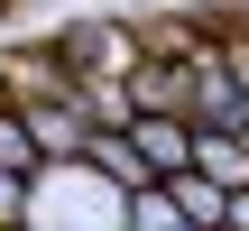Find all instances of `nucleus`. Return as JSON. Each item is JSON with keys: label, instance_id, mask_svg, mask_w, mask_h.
I'll return each mask as SVG.
<instances>
[{"label": "nucleus", "instance_id": "obj_1", "mask_svg": "<svg viewBox=\"0 0 249 231\" xmlns=\"http://www.w3.org/2000/svg\"><path fill=\"white\" fill-rule=\"evenodd\" d=\"M28 231H129V194L111 176H92L83 157L74 167H37L28 185Z\"/></svg>", "mask_w": 249, "mask_h": 231}, {"label": "nucleus", "instance_id": "obj_2", "mask_svg": "<svg viewBox=\"0 0 249 231\" xmlns=\"http://www.w3.org/2000/svg\"><path fill=\"white\" fill-rule=\"evenodd\" d=\"M46 46L65 56L74 83H129V74L148 65V28H139L129 9H83V19H65Z\"/></svg>", "mask_w": 249, "mask_h": 231}, {"label": "nucleus", "instance_id": "obj_3", "mask_svg": "<svg viewBox=\"0 0 249 231\" xmlns=\"http://www.w3.org/2000/svg\"><path fill=\"white\" fill-rule=\"evenodd\" d=\"M185 65H194V102H185L194 139H240L249 148V83H240V65H231V46L213 37V46H194Z\"/></svg>", "mask_w": 249, "mask_h": 231}, {"label": "nucleus", "instance_id": "obj_4", "mask_svg": "<svg viewBox=\"0 0 249 231\" xmlns=\"http://www.w3.org/2000/svg\"><path fill=\"white\" fill-rule=\"evenodd\" d=\"M129 148L148 157V176L166 185V176H185L194 167V120H176V111H139L129 120Z\"/></svg>", "mask_w": 249, "mask_h": 231}, {"label": "nucleus", "instance_id": "obj_5", "mask_svg": "<svg viewBox=\"0 0 249 231\" xmlns=\"http://www.w3.org/2000/svg\"><path fill=\"white\" fill-rule=\"evenodd\" d=\"M129 102H139V111H176V120H185V102H194V65L148 56V65L129 74Z\"/></svg>", "mask_w": 249, "mask_h": 231}, {"label": "nucleus", "instance_id": "obj_6", "mask_svg": "<svg viewBox=\"0 0 249 231\" xmlns=\"http://www.w3.org/2000/svg\"><path fill=\"white\" fill-rule=\"evenodd\" d=\"M83 167H92V176H111L120 194H139V185H157V176H148V157L129 148V130H92V148H83Z\"/></svg>", "mask_w": 249, "mask_h": 231}, {"label": "nucleus", "instance_id": "obj_7", "mask_svg": "<svg viewBox=\"0 0 249 231\" xmlns=\"http://www.w3.org/2000/svg\"><path fill=\"white\" fill-rule=\"evenodd\" d=\"M166 194H176V213H185L194 231H222V222H231V194H222V185H213L203 167H185V176H166Z\"/></svg>", "mask_w": 249, "mask_h": 231}, {"label": "nucleus", "instance_id": "obj_8", "mask_svg": "<svg viewBox=\"0 0 249 231\" xmlns=\"http://www.w3.org/2000/svg\"><path fill=\"white\" fill-rule=\"evenodd\" d=\"M194 167H203L222 194H249V148L240 139H194Z\"/></svg>", "mask_w": 249, "mask_h": 231}, {"label": "nucleus", "instance_id": "obj_9", "mask_svg": "<svg viewBox=\"0 0 249 231\" xmlns=\"http://www.w3.org/2000/svg\"><path fill=\"white\" fill-rule=\"evenodd\" d=\"M46 157H37V139H28V120H18V102L0 93V176H37Z\"/></svg>", "mask_w": 249, "mask_h": 231}, {"label": "nucleus", "instance_id": "obj_10", "mask_svg": "<svg viewBox=\"0 0 249 231\" xmlns=\"http://www.w3.org/2000/svg\"><path fill=\"white\" fill-rule=\"evenodd\" d=\"M129 231H194V222L176 213V194H166V185H139V194H129Z\"/></svg>", "mask_w": 249, "mask_h": 231}, {"label": "nucleus", "instance_id": "obj_11", "mask_svg": "<svg viewBox=\"0 0 249 231\" xmlns=\"http://www.w3.org/2000/svg\"><path fill=\"white\" fill-rule=\"evenodd\" d=\"M28 185L37 176H0V231H28Z\"/></svg>", "mask_w": 249, "mask_h": 231}]
</instances>
